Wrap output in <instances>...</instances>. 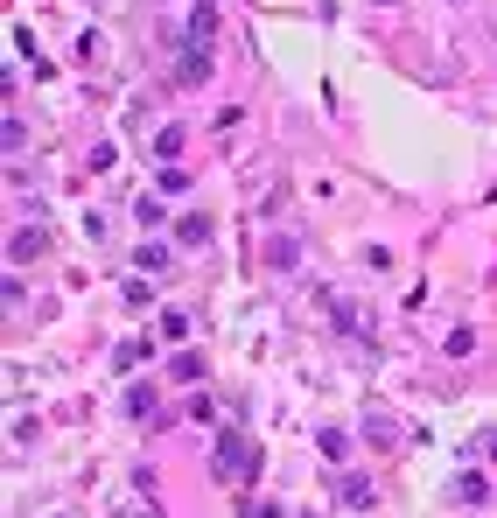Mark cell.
Segmentation results:
<instances>
[{
	"label": "cell",
	"instance_id": "8fae6325",
	"mask_svg": "<svg viewBox=\"0 0 497 518\" xmlns=\"http://www.w3.org/2000/svg\"><path fill=\"white\" fill-rule=\"evenodd\" d=\"M168 371H176V379H183V386H196V379H204V358H189V350H183V358L168 364Z\"/></svg>",
	"mask_w": 497,
	"mask_h": 518
},
{
	"label": "cell",
	"instance_id": "3957f363",
	"mask_svg": "<svg viewBox=\"0 0 497 518\" xmlns=\"http://www.w3.org/2000/svg\"><path fill=\"white\" fill-rule=\"evenodd\" d=\"M176 78H183V84H204V78H210V50H196V43H189V56L176 63Z\"/></svg>",
	"mask_w": 497,
	"mask_h": 518
},
{
	"label": "cell",
	"instance_id": "6da1fadb",
	"mask_svg": "<svg viewBox=\"0 0 497 518\" xmlns=\"http://www.w3.org/2000/svg\"><path fill=\"white\" fill-rule=\"evenodd\" d=\"M238 469H253V448H245V441H238V435H225V441H217V476L232 484Z\"/></svg>",
	"mask_w": 497,
	"mask_h": 518
},
{
	"label": "cell",
	"instance_id": "8992f818",
	"mask_svg": "<svg viewBox=\"0 0 497 518\" xmlns=\"http://www.w3.org/2000/svg\"><path fill=\"white\" fill-rule=\"evenodd\" d=\"M133 217H140V225H148V232H155L161 217H168V197H161V189H155V197H140V204H133Z\"/></svg>",
	"mask_w": 497,
	"mask_h": 518
},
{
	"label": "cell",
	"instance_id": "9c48e42d",
	"mask_svg": "<svg viewBox=\"0 0 497 518\" xmlns=\"http://www.w3.org/2000/svg\"><path fill=\"white\" fill-rule=\"evenodd\" d=\"M337 497H343V504H371V484H365V476H343Z\"/></svg>",
	"mask_w": 497,
	"mask_h": 518
},
{
	"label": "cell",
	"instance_id": "4fadbf2b",
	"mask_svg": "<svg viewBox=\"0 0 497 518\" xmlns=\"http://www.w3.org/2000/svg\"><path fill=\"white\" fill-rule=\"evenodd\" d=\"M483 456H491V463H497V435H491V441H483Z\"/></svg>",
	"mask_w": 497,
	"mask_h": 518
},
{
	"label": "cell",
	"instance_id": "ba28073f",
	"mask_svg": "<svg viewBox=\"0 0 497 518\" xmlns=\"http://www.w3.org/2000/svg\"><path fill=\"white\" fill-rule=\"evenodd\" d=\"M176 238H183V245H204V238H210V217H196V210H189L183 225H176Z\"/></svg>",
	"mask_w": 497,
	"mask_h": 518
},
{
	"label": "cell",
	"instance_id": "277c9868",
	"mask_svg": "<svg viewBox=\"0 0 497 518\" xmlns=\"http://www.w3.org/2000/svg\"><path fill=\"white\" fill-rule=\"evenodd\" d=\"M133 266H140V273H168V245H161V238H148V245L133 253Z\"/></svg>",
	"mask_w": 497,
	"mask_h": 518
},
{
	"label": "cell",
	"instance_id": "30bf717a",
	"mask_svg": "<svg viewBox=\"0 0 497 518\" xmlns=\"http://www.w3.org/2000/svg\"><path fill=\"white\" fill-rule=\"evenodd\" d=\"M155 155H161V161H176V155H183V127H161V140H155Z\"/></svg>",
	"mask_w": 497,
	"mask_h": 518
},
{
	"label": "cell",
	"instance_id": "7c38bea8",
	"mask_svg": "<svg viewBox=\"0 0 497 518\" xmlns=\"http://www.w3.org/2000/svg\"><path fill=\"white\" fill-rule=\"evenodd\" d=\"M343 448H350V441H343V427H322V456H330V463H343Z\"/></svg>",
	"mask_w": 497,
	"mask_h": 518
},
{
	"label": "cell",
	"instance_id": "52a82bcc",
	"mask_svg": "<svg viewBox=\"0 0 497 518\" xmlns=\"http://www.w3.org/2000/svg\"><path fill=\"white\" fill-rule=\"evenodd\" d=\"M127 414L133 420H155V386H127Z\"/></svg>",
	"mask_w": 497,
	"mask_h": 518
},
{
	"label": "cell",
	"instance_id": "5b68a950",
	"mask_svg": "<svg viewBox=\"0 0 497 518\" xmlns=\"http://www.w3.org/2000/svg\"><path fill=\"white\" fill-rule=\"evenodd\" d=\"M455 497H463V504H483V497H491L483 469H463V476H455Z\"/></svg>",
	"mask_w": 497,
	"mask_h": 518
},
{
	"label": "cell",
	"instance_id": "7a4b0ae2",
	"mask_svg": "<svg viewBox=\"0 0 497 518\" xmlns=\"http://www.w3.org/2000/svg\"><path fill=\"white\" fill-rule=\"evenodd\" d=\"M43 253H50V232H43V225H28V232L7 238V259H14V266H22V259H43Z\"/></svg>",
	"mask_w": 497,
	"mask_h": 518
}]
</instances>
